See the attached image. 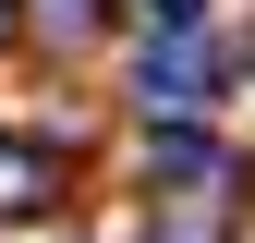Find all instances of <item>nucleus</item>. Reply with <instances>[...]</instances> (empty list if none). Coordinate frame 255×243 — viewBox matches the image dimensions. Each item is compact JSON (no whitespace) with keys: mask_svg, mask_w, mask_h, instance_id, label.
Instances as JSON below:
<instances>
[{"mask_svg":"<svg viewBox=\"0 0 255 243\" xmlns=\"http://www.w3.org/2000/svg\"><path fill=\"white\" fill-rule=\"evenodd\" d=\"M134 98L182 122L195 98H219V49H207V37H146V61H134Z\"/></svg>","mask_w":255,"mask_h":243,"instance_id":"f257e3e1","label":"nucleus"},{"mask_svg":"<svg viewBox=\"0 0 255 243\" xmlns=\"http://www.w3.org/2000/svg\"><path fill=\"white\" fill-rule=\"evenodd\" d=\"M146 170L170 182V195H207V182H219V134H195V122H158V146H146Z\"/></svg>","mask_w":255,"mask_h":243,"instance_id":"f03ea898","label":"nucleus"},{"mask_svg":"<svg viewBox=\"0 0 255 243\" xmlns=\"http://www.w3.org/2000/svg\"><path fill=\"white\" fill-rule=\"evenodd\" d=\"M146 12H158V37H195V24H207V0H146Z\"/></svg>","mask_w":255,"mask_h":243,"instance_id":"7ed1b4c3","label":"nucleus"},{"mask_svg":"<svg viewBox=\"0 0 255 243\" xmlns=\"http://www.w3.org/2000/svg\"><path fill=\"white\" fill-rule=\"evenodd\" d=\"M49 12H61V24H85V12H98V0H49Z\"/></svg>","mask_w":255,"mask_h":243,"instance_id":"20e7f679","label":"nucleus"}]
</instances>
